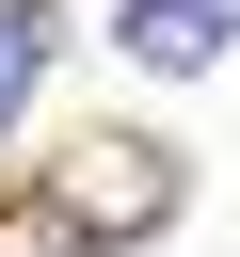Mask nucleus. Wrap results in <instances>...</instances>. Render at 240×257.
Wrapping results in <instances>:
<instances>
[{"label":"nucleus","instance_id":"7ed1b4c3","mask_svg":"<svg viewBox=\"0 0 240 257\" xmlns=\"http://www.w3.org/2000/svg\"><path fill=\"white\" fill-rule=\"evenodd\" d=\"M32 80H48V0H0V128L32 112Z\"/></svg>","mask_w":240,"mask_h":257},{"label":"nucleus","instance_id":"f03ea898","mask_svg":"<svg viewBox=\"0 0 240 257\" xmlns=\"http://www.w3.org/2000/svg\"><path fill=\"white\" fill-rule=\"evenodd\" d=\"M112 48H128V64H160V80H176V64H224V48H240V0H128V16H112Z\"/></svg>","mask_w":240,"mask_h":257},{"label":"nucleus","instance_id":"f257e3e1","mask_svg":"<svg viewBox=\"0 0 240 257\" xmlns=\"http://www.w3.org/2000/svg\"><path fill=\"white\" fill-rule=\"evenodd\" d=\"M176 145H144V128H80L64 161H48V225H64V257H128V241H160L176 225Z\"/></svg>","mask_w":240,"mask_h":257}]
</instances>
